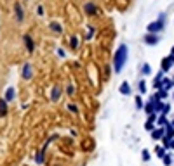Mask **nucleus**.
<instances>
[{
  "label": "nucleus",
  "instance_id": "nucleus-1",
  "mask_svg": "<svg viewBox=\"0 0 174 166\" xmlns=\"http://www.w3.org/2000/svg\"><path fill=\"white\" fill-rule=\"evenodd\" d=\"M125 61H127V47L125 45H120V47L117 48V52H115L113 55V69L115 73H120L122 68H124Z\"/></svg>",
  "mask_w": 174,
  "mask_h": 166
},
{
  "label": "nucleus",
  "instance_id": "nucleus-2",
  "mask_svg": "<svg viewBox=\"0 0 174 166\" xmlns=\"http://www.w3.org/2000/svg\"><path fill=\"white\" fill-rule=\"evenodd\" d=\"M21 76H23L24 81L31 80V76H33V68H31L30 63H24L23 64V71H21Z\"/></svg>",
  "mask_w": 174,
  "mask_h": 166
},
{
  "label": "nucleus",
  "instance_id": "nucleus-3",
  "mask_svg": "<svg viewBox=\"0 0 174 166\" xmlns=\"http://www.w3.org/2000/svg\"><path fill=\"white\" fill-rule=\"evenodd\" d=\"M7 114H9V102L4 97H0V118H5Z\"/></svg>",
  "mask_w": 174,
  "mask_h": 166
},
{
  "label": "nucleus",
  "instance_id": "nucleus-4",
  "mask_svg": "<svg viewBox=\"0 0 174 166\" xmlns=\"http://www.w3.org/2000/svg\"><path fill=\"white\" fill-rule=\"evenodd\" d=\"M61 93H63V88H61L59 85H54L52 92H51V100H52V102H57V100L61 99Z\"/></svg>",
  "mask_w": 174,
  "mask_h": 166
},
{
  "label": "nucleus",
  "instance_id": "nucleus-5",
  "mask_svg": "<svg viewBox=\"0 0 174 166\" xmlns=\"http://www.w3.org/2000/svg\"><path fill=\"white\" fill-rule=\"evenodd\" d=\"M14 12H16V19H18V23H23L24 21V12H23V7H21L19 2L14 4Z\"/></svg>",
  "mask_w": 174,
  "mask_h": 166
},
{
  "label": "nucleus",
  "instance_id": "nucleus-6",
  "mask_svg": "<svg viewBox=\"0 0 174 166\" xmlns=\"http://www.w3.org/2000/svg\"><path fill=\"white\" fill-rule=\"evenodd\" d=\"M84 11H85L87 16H96V14H98V7H96L92 2H85V5H84Z\"/></svg>",
  "mask_w": 174,
  "mask_h": 166
},
{
  "label": "nucleus",
  "instance_id": "nucleus-7",
  "mask_svg": "<svg viewBox=\"0 0 174 166\" xmlns=\"http://www.w3.org/2000/svg\"><path fill=\"white\" fill-rule=\"evenodd\" d=\"M23 40H24V45H26V50L30 52V54H33V50H35V42H33V38H31L30 35H24Z\"/></svg>",
  "mask_w": 174,
  "mask_h": 166
},
{
  "label": "nucleus",
  "instance_id": "nucleus-8",
  "mask_svg": "<svg viewBox=\"0 0 174 166\" xmlns=\"http://www.w3.org/2000/svg\"><path fill=\"white\" fill-rule=\"evenodd\" d=\"M49 144L51 142H46V145L38 151V154H37V163L38 164H44V156H46V151H47V147H49Z\"/></svg>",
  "mask_w": 174,
  "mask_h": 166
},
{
  "label": "nucleus",
  "instance_id": "nucleus-9",
  "mask_svg": "<svg viewBox=\"0 0 174 166\" xmlns=\"http://www.w3.org/2000/svg\"><path fill=\"white\" fill-rule=\"evenodd\" d=\"M4 99L7 100V102H11V100H14V99H16V90H14V87H9V88L5 90Z\"/></svg>",
  "mask_w": 174,
  "mask_h": 166
},
{
  "label": "nucleus",
  "instance_id": "nucleus-10",
  "mask_svg": "<svg viewBox=\"0 0 174 166\" xmlns=\"http://www.w3.org/2000/svg\"><path fill=\"white\" fill-rule=\"evenodd\" d=\"M118 92H120L122 95H129V93H131V85H129L127 81H124L120 85V88H118Z\"/></svg>",
  "mask_w": 174,
  "mask_h": 166
},
{
  "label": "nucleus",
  "instance_id": "nucleus-11",
  "mask_svg": "<svg viewBox=\"0 0 174 166\" xmlns=\"http://www.w3.org/2000/svg\"><path fill=\"white\" fill-rule=\"evenodd\" d=\"M75 92H77V87L73 85V83H68V85H66V90H64V93H66L68 97H73V95H75Z\"/></svg>",
  "mask_w": 174,
  "mask_h": 166
},
{
  "label": "nucleus",
  "instance_id": "nucleus-12",
  "mask_svg": "<svg viewBox=\"0 0 174 166\" xmlns=\"http://www.w3.org/2000/svg\"><path fill=\"white\" fill-rule=\"evenodd\" d=\"M49 28L54 31V33H63V26H61L59 23H56V21H52V23H51V24H49Z\"/></svg>",
  "mask_w": 174,
  "mask_h": 166
},
{
  "label": "nucleus",
  "instance_id": "nucleus-13",
  "mask_svg": "<svg viewBox=\"0 0 174 166\" xmlns=\"http://www.w3.org/2000/svg\"><path fill=\"white\" fill-rule=\"evenodd\" d=\"M70 47H72L73 50L79 48V37H72V38H70Z\"/></svg>",
  "mask_w": 174,
  "mask_h": 166
},
{
  "label": "nucleus",
  "instance_id": "nucleus-14",
  "mask_svg": "<svg viewBox=\"0 0 174 166\" xmlns=\"http://www.w3.org/2000/svg\"><path fill=\"white\" fill-rule=\"evenodd\" d=\"M68 111L70 113H73V114H79V106H77V104H68Z\"/></svg>",
  "mask_w": 174,
  "mask_h": 166
},
{
  "label": "nucleus",
  "instance_id": "nucleus-15",
  "mask_svg": "<svg viewBox=\"0 0 174 166\" xmlns=\"http://www.w3.org/2000/svg\"><path fill=\"white\" fill-rule=\"evenodd\" d=\"M92 35H94V28H92V26H89V33H87L85 40H91V38H92Z\"/></svg>",
  "mask_w": 174,
  "mask_h": 166
},
{
  "label": "nucleus",
  "instance_id": "nucleus-16",
  "mask_svg": "<svg viewBox=\"0 0 174 166\" xmlns=\"http://www.w3.org/2000/svg\"><path fill=\"white\" fill-rule=\"evenodd\" d=\"M151 137H153V138H160V137H162V130H155V132L151 133Z\"/></svg>",
  "mask_w": 174,
  "mask_h": 166
},
{
  "label": "nucleus",
  "instance_id": "nucleus-17",
  "mask_svg": "<svg viewBox=\"0 0 174 166\" xmlns=\"http://www.w3.org/2000/svg\"><path fill=\"white\" fill-rule=\"evenodd\" d=\"M159 28H160V23H153V24H151V26H150V30H151V31H155V30H159Z\"/></svg>",
  "mask_w": 174,
  "mask_h": 166
},
{
  "label": "nucleus",
  "instance_id": "nucleus-18",
  "mask_svg": "<svg viewBox=\"0 0 174 166\" xmlns=\"http://www.w3.org/2000/svg\"><path fill=\"white\" fill-rule=\"evenodd\" d=\"M146 42H148V43H155L157 38H155V37H146Z\"/></svg>",
  "mask_w": 174,
  "mask_h": 166
},
{
  "label": "nucleus",
  "instance_id": "nucleus-19",
  "mask_svg": "<svg viewBox=\"0 0 174 166\" xmlns=\"http://www.w3.org/2000/svg\"><path fill=\"white\" fill-rule=\"evenodd\" d=\"M37 14H38V16H44V7H42V5H38V9H37Z\"/></svg>",
  "mask_w": 174,
  "mask_h": 166
},
{
  "label": "nucleus",
  "instance_id": "nucleus-20",
  "mask_svg": "<svg viewBox=\"0 0 174 166\" xmlns=\"http://www.w3.org/2000/svg\"><path fill=\"white\" fill-rule=\"evenodd\" d=\"M136 106L139 107V109L143 107V104H141V97H136Z\"/></svg>",
  "mask_w": 174,
  "mask_h": 166
},
{
  "label": "nucleus",
  "instance_id": "nucleus-21",
  "mask_svg": "<svg viewBox=\"0 0 174 166\" xmlns=\"http://www.w3.org/2000/svg\"><path fill=\"white\" fill-rule=\"evenodd\" d=\"M57 55H59V57H64V50H63V48H57Z\"/></svg>",
  "mask_w": 174,
  "mask_h": 166
},
{
  "label": "nucleus",
  "instance_id": "nucleus-22",
  "mask_svg": "<svg viewBox=\"0 0 174 166\" xmlns=\"http://www.w3.org/2000/svg\"><path fill=\"white\" fill-rule=\"evenodd\" d=\"M143 158H144V161H148V159H150V154H148L146 151H143Z\"/></svg>",
  "mask_w": 174,
  "mask_h": 166
},
{
  "label": "nucleus",
  "instance_id": "nucleus-23",
  "mask_svg": "<svg viewBox=\"0 0 174 166\" xmlns=\"http://www.w3.org/2000/svg\"><path fill=\"white\" fill-rule=\"evenodd\" d=\"M70 133H72L73 137H77V135H79V130H77V128H72V132H70Z\"/></svg>",
  "mask_w": 174,
  "mask_h": 166
},
{
  "label": "nucleus",
  "instance_id": "nucleus-24",
  "mask_svg": "<svg viewBox=\"0 0 174 166\" xmlns=\"http://www.w3.org/2000/svg\"><path fill=\"white\" fill-rule=\"evenodd\" d=\"M157 154H159V156H164V149H162V147H157Z\"/></svg>",
  "mask_w": 174,
  "mask_h": 166
},
{
  "label": "nucleus",
  "instance_id": "nucleus-25",
  "mask_svg": "<svg viewBox=\"0 0 174 166\" xmlns=\"http://www.w3.org/2000/svg\"><path fill=\"white\" fill-rule=\"evenodd\" d=\"M139 90L144 93V81H141V83H139Z\"/></svg>",
  "mask_w": 174,
  "mask_h": 166
},
{
  "label": "nucleus",
  "instance_id": "nucleus-26",
  "mask_svg": "<svg viewBox=\"0 0 174 166\" xmlns=\"http://www.w3.org/2000/svg\"><path fill=\"white\" fill-rule=\"evenodd\" d=\"M143 73H144V74H148V73H150V68L144 66V68H143Z\"/></svg>",
  "mask_w": 174,
  "mask_h": 166
},
{
  "label": "nucleus",
  "instance_id": "nucleus-27",
  "mask_svg": "<svg viewBox=\"0 0 174 166\" xmlns=\"http://www.w3.org/2000/svg\"><path fill=\"white\" fill-rule=\"evenodd\" d=\"M164 161H166V164H171V158H169V156H166V158H164Z\"/></svg>",
  "mask_w": 174,
  "mask_h": 166
}]
</instances>
